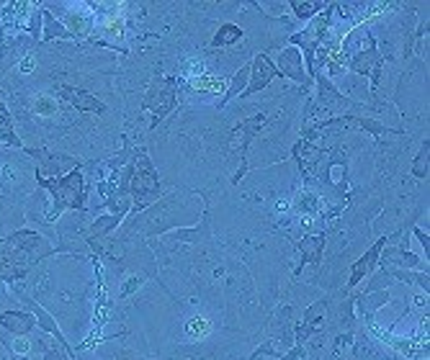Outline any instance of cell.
<instances>
[{
	"label": "cell",
	"instance_id": "cell-1",
	"mask_svg": "<svg viewBox=\"0 0 430 360\" xmlns=\"http://www.w3.org/2000/svg\"><path fill=\"white\" fill-rule=\"evenodd\" d=\"M276 64H279V70L284 72V75H289L291 80L302 82V85L310 82L307 72L302 70V52H299V47H294V44L286 49H281L279 57H276Z\"/></svg>",
	"mask_w": 430,
	"mask_h": 360
},
{
	"label": "cell",
	"instance_id": "cell-2",
	"mask_svg": "<svg viewBox=\"0 0 430 360\" xmlns=\"http://www.w3.org/2000/svg\"><path fill=\"white\" fill-rule=\"evenodd\" d=\"M253 75H250V85H247L245 96H253V93H258V90H263L268 82L276 78V67L271 64V59L265 55H258L253 62Z\"/></svg>",
	"mask_w": 430,
	"mask_h": 360
},
{
	"label": "cell",
	"instance_id": "cell-3",
	"mask_svg": "<svg viewBox=\"0 0 430 360\" xmlns=\"http://www.w3.org/2000/svg\"><path fill=\"white\" fill-rule=\"evenodd\" d=\"M0 324L6 329H11V332H16V335H26V332L34 327V317L21 314V312H8L0 317Z\"/></svg>",
	"mask_w": 430,
	"mask_h": 360
},
{
	"label": "cell",
	"instance_id": "cell-4",
	"mask_svg": "<svg viewBox=\"0 0 430 360\" xmlns=\"http://www.w3.org/2000/svg\"><path fill=\"white\" fill-rule=\"evenodd\" d=\"M32 111L36 116H44V119H55V116H60V103H57V98L36 93L32 98Z\"/></svg>",
	"mask_w": 430,
	"mask_h": 360
},
{
	"label": "cell",
	"instance_id": "cell-5",
	"mask_svg": "<svg viewBox=\"0 0 430 360\" xmlns=\"http://www.w3.org/2000/svg\"><path fill=\"white\" fill-rule=\"evenodd\" d=\"M41 21H44V39H72L70 36V31H67V29H64L62 24H60V21H57L55 16H52V13H49V10H41Z\"/></svg>",
	"mask_w": 430,
	"mask_h": 360
},
{
	"label": "cell",
	"instance_id": "cell-6",
	"mask_svg": "<svg viewBox=\"0 0 430 360\" xmlns=\"http://www.w3.org/2000/svg\"><path fill=\"white\" fill-rule=\"evenodd\" d=\"M0 142L6 144H13V147H18V139L16 134H13V124H11V116H8V108L0 103Z\"/></svg>",
	"mask_w": 430,
	"mask_h": 360
},
{
	"label": "cell",
	"instance_id": "cell-7",
	"mask_svg": "<svg viewBox=\"0 0 430 360\" xmlns=\"http://www.w3.org/2000/svg\"><path fill=\"white\" fill-rule=\"evenodd\" d=\"M240 36H242L240 26L224 24V26H219V31H216V36H214V47H230V44H235Z\"/></svg>",
	"mask_w": 430,
	"mask_h": 360
},
{
	"label": "cell",
	"instance_id": "cell-8",
	"mask_svg": "<svg viewBox=\"0 0 430 360\" xmlns=\"http://www.w3.org/2000/svg\"><path fill=\"white\" fill-rule=\"evenodd\" d=\"M250 80V67H242V70L237 72V75H232V82H230V88H227V93H224V98L219 101V106H224L230 98H235L240 93V90L245 88V82Z\"/></svg>",
	"mask_w": 430,
	"mask_h": 360
},
{
	"label": "cell",
	"instance_id": "cell-9",
	"mask_svg": "<svg viewBox=\"0 0 430 360\" xmlns=\"http://www.w3.org/2000/svg\"><path fill=\"white\" fill-rule=\"evenodd\" d=\"M24 304H26V306H32V312L36 314V317H39V324H41V327H44V329H49V332H55V335L60 337V343H64V340H62V335H60V329H57V324H55V322H52V317H49L47 312H41L39 306L34 304V301H29V298H26Z\"/></svg>",
	"mask_w": 430,
	"mask_h": 360
},
{
	"label": "cell",
	"instance_id": "cell-10",
	"mask_svg": "<svg viewBox=\"0 0 430 360\" xmlns=\"http://www.w3.org/2000/svg\"><path fill=\"white\" fill-rule=\"evenodd\" d=\"M188 332H191V337H204L209 332V322L204 317H193L188 322Z\"/></svg>",
	"mask_w": 430,
	"mask_h": 360
},
{
	"label": "cell",
	"instance_id": "cell-11",
	"mask_svg": "<svg viewBox=\"0 0 430 360\" xmlns=\"http://www.w3.org/2000/svg\"><path fill=\"white\" fill-rule=\"evenodd\" d=\"M291 8L296 10V16L299 18H310L314 10H322L319 3H291Z\"/></svg>",
	"mask_w": 430,
	"mask_h": 360
},
{
	"label": "cell",
	"instance_id": "cell-12",
	"mask_svg": "<svg viewBox=\"0 0 430 360\" xmlns=\"http://www.w3.org/2000/svg\"><path fill=\"white\" fill-rule=\"evenodd\" d=\"M34 70H36V57L26 55L24 59L18 62V72H21V75H29V72H34Z\"/></svg>",
	"mask_w": 430,
	"mask_h": 360
},
{
	"label": "cell",
	"instance_id": "cell-13",
	"mask_svg": "<svg viewBox=\"0 0 430 360\" xmlns=\"http://www.w3.org/2000/svg\"><path fill=\"white\" fill-rule=\"evenodd\" d=\"M29 347H32V345L26 343L24 337H18V340H13V345H11V350H13V352H21V355H26V352H29Z\"/></svg>",
	"mask_w": 430,
	"mask_h": 360
},
{
	"label": "cell",
	"instance_id": "cell-14",
	"mask_svg": "<svg viewBox=\"0 0 430 360\" xmlns=\"http://www.w3.org/2000/svg\"><path fill=\"white\" fill-rule=\"evenodd\" d=\"M44 360H62V355H60V352H47V358Z\"/></svg>",
	"mask_w": 430,
	"mask_h": 360
}]
</instances>
